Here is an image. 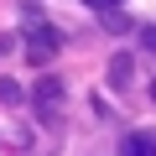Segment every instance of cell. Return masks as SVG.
<instances>
[{
	"mask_svg": "<svg viewBox=\"0 0 156 156\" xmlns=\"http://www.w3.org/2000/svg\"><path fill=\"white\" fill-rule=\"evenodd\" d=\"M120 156H156V140L151 135H125L120 140Z\"/></svg>",
	"mask_w": 156,
	"mask_h": 156,
	"instance_id": "cell-3",
	"label": "cell"
},
{
	"mask_svg": "<svg viewBox=\"0 0 156 156\" xmlns=\"http://www.w3.org/2000/svg\"><path fill=\"white\" fill-rule=\"evenodd\" d=\"M151 99H156V83H151Z\"/></svg>",
	"mask_w": 156,
	"mask_h": 156,
	"instance_id": "cell-8",
	"label": "cell"
},
{
	"mask_svg": "<svg viewBox=\"0 0 156 156\" xmlns=\"http://www.w3.org/2000/svg\"><path fill=\"white\" fill-rule=\"evenodd\" d=\"M99 21H104V31H115V37H125V31H130V16H125L120 5H115V11H99Z\"/></svg>",
	"mask_w": 156,
	"mask_h": 156,
	"instance_id": "cell-4",
	"label": "cell"
},
{
	"mask_svg": "<svg viewBox=\"0 0 156 156\" xmlns=\"http://www.w3.org/2000/svg\"><path fill=\"white\" fill-rule=\"evenodd\" d=\"M130 78H135V57L130 52H115L109 57V89H125Z\"/></svg>",
	"mask_w": 156,
	"mask_h": 156,
	"instance_id": "cell-2",
	"label": "cell"
},
{
	"mask_svg": "<svg viewBox=\"0 0 156 156\" xmlns=\"http://www.w3.org/2000/svg\"><path fill=\"white\" fill-rule=\"evenodd\" d=\"M140 47H146V52L156 57V26H140Z\"/></svg>",
	"mask_w": 156,
	"mask_h": 156,
	"instance_id": "cell-6",
	"label": "cell"
},
{
	"mask_svg": "<svg viewBox=\"0 0 156 156\" xmlns=\"http://www.w3.org/2000/svg\"><path fill=\"white\" fill-rule=\"evenodd\" d=\"M89 11H115V5H125V0H83Z\"/></svg>",
	"mask_w": 156,
	"mask_h": 156,
	"instance_id": "cell-7",
	"label": "cell"
},
{
	"mask_svg": "<svg viewBox=\"0 0 156 156\" xmlns=\"http://www.w3.org/2000/svg\"><path fill=\"white\" fill-rule=\"evenodd\" d=\"M21 99H26V89L16 83V78H0V104H11V109H16Z\"/></svg>",
	"mask_w": 156,
	"mask_h": 156,
	"instance_id": "cell-5",
	"label": "cell"
},
{
	"mask_svg": "<svg viewBox=\"0 0 156 156\" xmlns=\"http://www.w3.org/2000/svg\"><path fill=\"white\" fill-rule=\"evenodd\" d=\"M57 47H62V37L47 26V21H37V26H26V57L37 62V68H47L52 57H57Z\"/></svg>",
	"mask_w": 156,
	"mask_h": 156,
	"instance_id": "cell-1",
	"label": "cell"
}]
</instances>
